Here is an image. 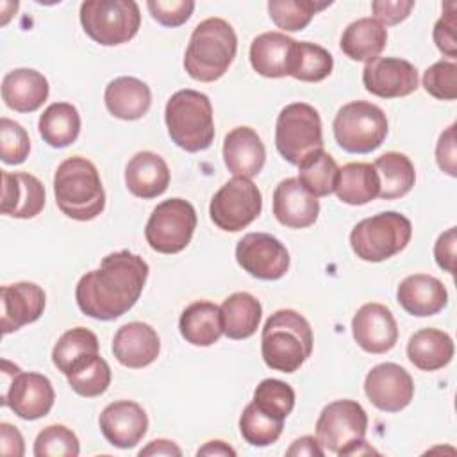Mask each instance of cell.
Returning a JSON list of instances; mask_svg holds the SVG:
<instances>
[{
  "label": "cell",
  "mask_w": 457,
  "mask_h": 457,
  "mask_svg": "<svg viewBox=\"0 0 457 457\" xmlns=\"http://www.w3.org/2000/svg\"><path fill=\"white\" fill-rule=\"evenodd\" d=\"M148 277V264L137 253L120 250L105 255L100 268L80 277L75 287L79 309L95 320L123 316L139 300Z\"/></svg>",
  "instance_id": "obj_1"
},
{
  "label": "cell",
  "mask_w": 457,
  "mask_h": 457,
  "mask_svg": "<svg viewBox=\"0 0 457 457\" xmlns=\"http://www.w3.org/2000/svg\"><path fill=\"white\" fill-rule=\"evenodd\" d=\"M312 352L309 321L293 309L275 311L261 334V355L268 368L295 373Z\"/></svg>",
  "instance_id": "obj_2"
},
{
  "label": "cell",
  "mask_w": 457,
  "mask_h": 457,
  "mask_svg": "<svg viewBox=\"0 0 457 457\" xmlns=\"http://www.w3.org/2000/svg\"><path fill=\"white\" fill-rule=\"evenodd\" d=\"M54 195L61 212L77 221H89L105 207V191L98 170L80 155L68 157L57 166Z\"/></svg>",
  "instance_id": "obj_3"
},
{
  "label": "cell",
  "mask_w": 457,
  "mask_h": 457,
  "mask_svg": "<svg viewBox=\"0 0 457 457\" xmlns=\"http://www.w3.org/2000/svg\"><path fill=\"white\" fill-rule=\"evenodd\" d=\"M237 50V36L232 25L221 18L200 21L189 37L184 68L200 82H214L225 75Z\"/></svg>",
  "instance_id": "obj_4"
},
{
  "label": "cell",
  "mask_w": 457,
  "mask_h": 457,
  "mask_svg": "<svg viewBox=\"0 0 457 457\" xmlns=\"http://www.w3.org/2000/svg\"><path fill=\"white\" fill-rule=\"evenodd\" d=\"M164 121L171 141L186 152H200L212 145L214 120L207 95L195 89H180L170 96Z\"/></svg>",
  "instance_id": "obj_5"
},
{
  "label": "cell",
  "mask_w": 457,
  "mask_h": 457,
  "mask_svg": "<svg viewBox=\"0 0 457 457\" xmlns=\"http://www.w3.org/2000/svg\"><path fill=\"white\" fill-rule=\"evenodd\" d=\"M368 416L355 400H336L323 407L316 421V439L337 455L377 453L366 441Z\"/></svg>",
  "instance_id": "obj_6"
},
{
  "label": "cell",
  "mask_w": 457,
  "mask_h": 457,
  "mask_svg": "<svg viewBox=\"0 0 457 457\" xmlns=\"http://www.w3.org/2000/svg\"><path fill=\"white\" fill-rule=\"evenodd\" d=\"M411 236L409 218L396 211H386L361 220L350 232V246L359 259L380 262L402 252Z\"/></svg>",
  "instance_id": "obj_7"
},
{
  "label": "cell",
  "mask_w": 457,
  "mask_h": 457,
  "mask_svg": "<svg viewBox=\"0 0 457 457\" xmlns=\"http://www.w3.org/2000/svg\"><path fill=\"white\" fill-rule=\"evenodd\" d=\"M80 23L95 43L123 45L139 30V5L134 0H87L80 4Z\"/></svg>",
  "instance_id": "obj_8"
},
{
  "label": "cell",
  "mask_w": 457,
  "mask_h": 457,
  "mask_svg": "<svg viewBox=\"0 0 457 457\" xmlns=\"http://www.w3.org/2000/svg\"><path fill=\"white\" fill-rule=\"evenodd\" d=\"M332 129L337 145L345 152L368 154L384 143L387 136V118L378 105L355 100L337 111Z\"/></svg>",
  "instance_id": "obj_9"
},
{
  "label": "cell",
  "mask_w": 457,
  "mask_h": 457,
  "mask_svg": "<svg viewBox=\"0 0 457 457\" xmlns=\"http://www.w3.org/2000/svg\"><path fill=\"white\" fill-rule=\"evenodd\" d=\"M275 145L278 154L295 166L309 154L321 150L323 136L318 111L305 102L287 104L277 118Z\"/></svg>",
  "instance_id": "obj_10"
},
{
  "label": "cell",
  "mask_w": 457,
  "mask_h": 457,
  "mask_svg": "<svg viewBox=\"0 0 457 457\" xmlns=\"http://www.w3.org/2000/svg\"><path fill=\"white\" fill-rule=\"evenodd\" d=\"M2 405H7L21 420H39L54 407L55 393L52 382L34 371H21L2 359Z\"/></svg>",
  "instance_id": "obj_11"
},
{
  "label": "cell",
  "mask_w": 457,
  "mask_h": 457,
  "mask_svg": "<svg viewBox=\"0 0 457 457\" xmlns=\"http://www.w3.org/2000/svg\"><path fill=\"white\" fill-rule=\"evenodd\" d=\"M195 228V207L184 198H168L152 211L145 237L150 248L159 253H179L189 245Z\"/></svg>",
  "instance_id": "obj_12"
},
{
  "label": "cell",
  "mask_w": 457,
  "mask_h": 457,
  "mask_svg": "<svg viewBox=\"0 0 457 457\" xmlns=\"http://www.w3.org/2000/svg\"><path fill=\"white\" fill-rule=\"evenodd\" d=\"M262 209L259 187L245 177L225 182L212 196L209 214L212 223L225 232H237L248 227Z\"/></svg>",
  "instance_id": "obj_13"
},
{
  "label": "cell",
  "mask_w": 457,
  "mask_h": 457,
  "mask_svg": "<svg viewBox=\"0 0 457 457\" xmlns=\"http://www.w3.org/2000/svg\"><path fill=\"white\" fill-rule=\"evenodd\" d=\"M236 261L255 278L278 280L289 268V252L275 236L250 232L237 241Z\"/></svg>",
  "instance_id": "obj_14"
},
{
  "label": "cell",
  "mask_w": 457,
  "mask_h": 457,
  "mask_svg": "<svg viewBox=\"0 0 457 457\" xmlns=\"http://www.w3.org/2000/svg\"><path fill=\"white\" fill-rule=\"evenodd\" d=\"M368 400L384 412L405 409L414 396L412 377L400 364L382 362L373 366L364 378Z\"/></svg>",
  "instance_id": "obj_15"
},
{
  "label": "cell",
  "mask_w": 457,
  "mask_h": 457,
  "mask_svg": "<svg viewBox=\"0 0 457 457\" xmlns=\"http://www.w3.org/2000/svg\"><path fill=\"white\" fill-rule=\"evenodd\" d=\"M362 84L380 98H400L418 89V70L400 57H377L366 62Z\"/></svg>",
  "instance_id": "obj_16"
},
{
  "label": "cell",
  "mask_w": 457,
  "mask_h": 457,
  "mask_svg": "<svg viewBox=\"0 0 457 457\" xmlns=\"http://www.w3.org/2000/svg\"><path fill=\"white\" fill-rule=\"evenodd\" d=\"M355 343L368 353H386L398 339V327L393 312L377 302L364 303L352 320Z\"/></svg>",
  "instance_id": "obj_17"
},
{
  "label": "cell",
  "mask_w": 457,
  "mask_h": 457,
  "mask_svg": "<svg viewBox=\"0 0 457 457\" xmlns=\"http://www.w3.org/2000/svg\"><path fill=\"white\" fill-rule=\"evenodd\" d=\"M100 430L104 437L116 448L136 446L148 428V418L143 407L132 400H118L109 403L100 418Z\"/></svg>",
  "instance_id": "obj_18"
},
{
  "label": "cell",
  "mask_w": 457,
  "mask_h": 457,
  "mask_svg": "<svg viewBox=\"0 0 457 457\" xmlns=\"http://www.w3.org/2000/svg\"><path fill=\"white\" fill-rule=\"evenodd\" d=\"M45 291L34 282H16L0 287L2 334H11L36 321L45 311Z\"/></svg>",
  "instance_id": "obj_19"
},
{
  "label": "cell",
  "mask_w": 457,
  "mask_h": 457,
  "mask_svg": "<svg viewBox=\"0 0 457 457\" xmlns=\"http://www.w3.org/2000/svg\"><path fill=\"white\" fill-rule=\"evenodd\" d=\"M320 212L318 198L312 196L298 179H284L273 191V214L289 228L311 227Z\"/></svg>",
  "instance_id": "obj_20"
},
{
  "label": "cell",
  "mask_w": 457,
  "mask_h": 457,
  "mask_svg": "<svg viewBox=\"0 0 457 457\" xmlns=\"http://www.w3.org/2000/svg\"><path fill=\"white\" fill-rule=\"evenodd\" d=\"M161 350L157 332L143 321L121 325L112 339V353L116 361L127 368H145L152 364Z\"/></svg>",
  "instance_id": "obj_21"
},
{
  "label": "cell",
  "mask_w": 457,
  "mask_h": 457,
  "mask_svg": "<svg viewBox=\"0 0 457 457\" xmlns=\"http://www.w3.org/2000/svg\"><path fill=\"white\" fill-rule=\"evenodd\" d=\"M223 161L234 177L259 175L266 161V148L250 127H236L223 139Z\"/></svg>",
  "instance_id": "obj_22"
},
{
  "label": "cell",
  "mask_w": 457,
  "mask_h": 457,
  "mask_svg": "<svg viewBox=\"0 0 457 457\" xmlns=\"http://www.w3.org/2000/svg\"><path fill=\"white\" fill-rule=\"evenodd\" d=\"M45 207V187L30 173L2 171V212L27 220L37 216Z\"/></svg>",
  "instance_id": "obj_23"
},
{
  "label": "cell",
  "mask_w": 457,
  "mask_h": 457,
  "mask_svg": "<svg viewBox=\"0 0 457 457\" xmlns=\"http://www.w3.org/2000/svg\"><path fill=\"white\" fill-rule=\"evenodd\" d=\"M396 300L405 312L425 318L437 314L446 307L448 291L439 278L425 273H414L400 282Z\"/></svg>",
  "instance_id": "obj_24"
},
{
  "label": "cell",
  "mask_w": 457,
  "mask_h": 457,
  "mask_svg": "<svg viewBox=\"0 0 457 457\" xmlns=\"http://www.w3.org/2000/svg\"><path fill=\"white\" fill-rule=\"evenodd\" d=\"M125 184L127 189L137 198H155L168 189L170 168L155 152H137L125 166Z\"/></svg>",
  "instance_id": "obj_25"
},
{
  "label": "cell",
  "mask_w": 457,
  "mask_h": 457,
  "mask_svg": "<svg viewBox=\"0 0 457 457\" xmlns=\"http://www.w3.org/2000/svg\"><path fill=\"white\" fill-rule=\"evenodd\" d=\"M48 80L30 68H16L2 80V98L16 112H34L48 98Z\"/></svg>",
  "instance_id": "obj_26"
},
{
  "label": "cell",
  "mask_w": 457,
  "mask_h": 457,
  "mask_svg": "<svg viewBox=\"0 0 457 457\" xmlns=\"http://www.w3.org/2000/svg\"><path fill=\"white\" fill-rule=\"evenodd\" d=\"M104 100L112 116L132 121L148 112L152 93L150 87L136 77H118L107 84Z\"/></svg>",
  "instance_id": "obj_27"
},
{
  "label": "cell",
  "mask_w": 457,
  "mask_h": 457,
  "mask_svg": "<svg viewBox=\"0 0 457 457\" xmlns=\"http://www.w3.org/2000/svg\"><path fill=\"white\" fill-rule=\"evenodd\" d=\"M295 39L282 32H264L253 37L250 45L252 68L268 79H280L287 75Z\"/></svg>",
  "instance_id": "obj_28"
},
{
  "label": "cell",
  "mask_w": 457,
  "mask_h": 457,
  "mask_svg": "<svg viewBox=\"0 0 457 457\" xmlns=\"http://www.w3.org/2000/svg\"><path fill=\"white\" fill-rule=\"evenodd\" d=\"M182 337L195 346H211L223 334L221 311L216 303L198 300L187 305L179 320Z\"/></svg>",
  "instance_id": "obj_29"
},
{
  "label": "cell",
  "mask_w": 457,
  "mask_h": 457,
  "mask_svg": "<svg viewBox=\"0 0 457 457\" xmlns=\"http://www.w3.org/2000/svg\"><path fill=\"white\" fill-rule=\"evenodd\" d=\"M387 43V30L375 18H359L352 21L341 36L339 46L352 61L370 62L380 55Z\"/></svg>",
  "instance_id": "obj_30"
},
{
  "label": "cell",
  "mask_w": 457,
  "mask_h": 457,
  "mask_svg": "<svg viewBox=\"0 0 457 457\" xmlns=\"http://www.w3.org/2000/svg\"><path fill=\"white\" fill-rule=\"evenodd\" d=\"M407 357L421 371L441 370L453 357V341L439 328H421L411 336Z\"/></svg>",
  "instance_id": "obj_31"
},
{
  "label": "cell",
  "mask_w": 457,
  "mask_h": 457,
  "mask_svg": "<svg viewBox=\"0 0 457 457\" xmlns=\"http://www.w3.org/2000/svg\"><path fill=\"white\" fill-rule=\"evenodd\" d=\"M378 175L370 162H348L337 170L334 193L348 205H364L378 196Z\"/></svg>",
  "instance_id": "obj_32"
},
{
  "label": "cell",
  "mask_w": 457,
  "mask_h": 457,
  "mask_svg": "<svg viewBox=\"0 0 457 457\" xmlns=\"http://www.w3.org/2000/svg\"><path fill=\"white\" fill-rule=\"evenodd\" d=\"M223 334L230 339H246L255 334L262 307L259 300L245 291L232 293L220 307Z\"/></svg>",
  "instance_id": "obj_33"
},
{
  "label": "cell",
  "mask_w": 457,
  "mask_h": 457,
  "mask_svg": "<svg viewBox=\"0 0 457 457\" xmlns=\"http://www.w3.org/2000/svg\"><path fill=\"white\" fill-rule=\"evenodd\" d=\"M39 136L52 148H64L71 145L80 132V114L75 105L68 102L50 104L37 121Z\"/></svg>",
  "instance_id": "obj_34"
},
{
  "label": "cell",
  "mask_w": 457,
  "mask_h": 457,
  "mask_svg": "<svg viewBox=\"0 0 457 457\" xmlns=\"http://www.w3.org/2000/svg\"><path fill=\"white\" fill-rule=\"evenodd\" d=\"M373 168L380 182L378 196L384 200L405 196L414 186L416 171L405 154L386 152L373 162Z\"/></svg>",
  "instance_id": "obj_35"
},
{
  "label": "cell",
  "mask_w": 457,
  "mask_h": 457,
  "mask_svg": "<svg viewBox=\"0 0 457 457\" xmlns=\"http://www.w3.org/2000/svg\"><path fill=\"white\" fill-rule=\"evenodd\" d=\"M334 59L328 50L316 43L296 41L291 52L287 75L302 82H320L330 75Z\"/></svg>",
  "instance_id": "obj_36"
},
{
  "label": "cell",
  "mask_w": 457,
  "mask_h": 457,
  "mask_svg": "<svg viewBox=\"0 0 457 457\" xmlns=\"http://www.w3.org/2000/svg\"><path fill=\"white\" fill-rule=\"evenodd\" d=\"M98 353L96 336L84 327H75L66 330L55 343L52 350V361L55 368L68 375L75 366L91 355Z\"/></svg>",
  "instance_id": "obj_37"
},
{
  "label": "cell",
  "mask_w": 457,
  "mask_h": 457,
  "mask_svg": "<svg viewBox=\"0 0 457 457\" xmlns=\"http://www.w3.org/2000/svg\"><path fill=\"white\" fill-rule=\"evenodd\" d=\"M337 170L334 157L321 148L298 164V180L312 196H327L334 193Z\"/></svg>",
  "instance_id": "obj_38"
},
{
  "label": "cell",
  "mask_w": 457,
  "mask_h": 457,
  "mask_svg": "<svg viewBox=\"0 0 457 457\" xmlns=\"http://www.w3.org/2000/svg\"><path fill=\"white\" fill-rule=\"evenodd\" d=\"M330 2H316V0H270L268 12L273 23L286 30L296 32L305 29L314 14L327 9Z\"/></svg>",
  "instance_id": "obj_39"
},
{
  "label": "cell",
  "mask_w": 457,
  "mask_h": 457,
  "mask_svg": "<svg viewBox=\"0 0 457 457\" xmlns=\"http://www.w3.org/2000/svg\"><path fill=\"white\" fill-rule=\"evenodd\" d=\"M70 387L86 398L100 396L107 391L111 384V368L98 353L87 357L79 366H75L68 375Z\"/></svg>",
  "instance_id": "obj_40"
},
{
  "label": "cell",
  "mask_w": 457,
  "mask_h": 457,
  "mask_svg": "<svg viewBox=\"0 0 457 457\" xmlns=\"http://www.w3.org/2000/svg\"><path fill=\"white\" fill-rule=\"evenodd\" d=\"M284 428V421L262 412L253 402H250L239 418V432L243 439L252 446H268L275 443Z\"/></svg>",
  "instance_id": "obj_41"
},
{
  "label": "cell",
  "mask_w": 457,
  "mask_h": 457,
  "mask_svg": "<svg viewBox=\"0 0 457 457\" xmlns=\"http://www.w3.org/2000/svg\"><path fill=\"white\" fill-rule=\"evenodd\" d=\"M252 402L262 412L284 421L295 407V391L289 384L278 378H264L255 387Z\"/></svg>",
  "instance_id": "obj_42"
},
{
  "label": "cell",
  "mask_w": 457,
  "mask_h": 457,
  "mask_svg": "<svg viewBox=\"0 0 457 457\" xmlns=\"http://www.w3.org/2000/svg\"><path fill=\"white\" fill-rule=\"evenodd\" d=\"M79 452L77 436L64 425L45 427L34 441L36 457H77Z\"/></svg>",
  "instance_id": "obj_43"
},
{
  "label": "cell",
  "mask_w": 457,
  "mask_h": 457,
  "mask_svg": "<svg viewBox=\"0 0 457 457\" xmlns=\"http://www.w3.org/2000/svg\"><path fill=\"white\" fill-rule=\"evenodd\" d=\"M30 152L27 130L14 120H0V157L5 164H21Z\"/></svg>",
  "instance_id": "obj_44"
},
{
  "label": "cell",
  "mask_w": 457,
  "mask_h": 457,
  "mask_svg": "<svg viewBox=\"0 0 457 457\" xmlns=\"http://www.w3.org/2000/svg\"><path fill=\"white\" fill-rule=\"evenodd\" d=\"M423 87L437 100H455L457 96V64L453 61H437L423 73Z\"/></svg>",
  "instance_id": "obj_45"
},
{
  "label": "cell",
  "mask_w": 457,
  "mask_h": 457,
  "mask_svg": "<svg viewBox=\"0 0 457 457\" xmlns=\"http://www.w3.org/2000/svg\"><path fill=\"white\" fill-rule=\"evenodd\" d=\"M146 7L152 18L162 27H179L189 20L195 9L191 0H148Z\"/></svg>",
  "instance_id": "obj_46"
},
{
  "label": "cell",
  "mask_w": 457,
  "mask_h": 457,
  "mask_svg": "<svg viewBox=\"0 0 457 457\" xmlns=\"http://www.w3.org/2000/svg\"><path fill=\"white\" fill-rule=\"evenodd\" d=\"M457 4L448 2L445 4L443 16L434 25V43L436 46L448 57L457 55V43H455V27H457Z\"/></svg>",
  "instance_id": "obj_47"
},
{
  "label": "cell",
  "mask_w": 457,
  "mask_h": 457,
  "mask_svg": "<svg viewBox=\"0 0 457 457\" xmlns=\"http://www.w3.org/2000/svg\"><path fill=\"white\" fill-rule=\"evenodd\" d=\"M414 7L412 0H375L371 11L380 25H396L403 21Z\"/></svg>",
  "instance_id": "obj_48"
},
{
  "label": "cell",
  "mask_w": 457,
  "mask_h": 457,
  "mask_svg": "<svg viewBox=\"0 0 457 457\" xmlns=\"http://www.w3.org/2000/svg\"><path fill=\"white\" fill-rule=\"evenodd\" d=\"M455 123H452L441 136L436 145V161L439 168L448 173L450 177L457 175V166H455Z\"/></svg>",
  "instance_id": "obj_49"
},
{
  "label": "cell",
  "mask_w": 457,
  "mask_h": 457,
  "mask_svg": "<svg viewBox=\"0 0 457 457\" xmlns=\"http://www.w3.org/2000/svg\"><path fill=\"white\" fill-rule=\"evenodd\" d=\"M455 243H457V230L455 227H450L446 232H443L436 245H434V257L441 270L453 273L455 270Z\"/></svg>",
  "instance_id": "obj_50"
},
{
  "label": "cell",
  "mask_w": 457,
  "mask_h": 457,
  "mask_svg": "<svg viewBox=\"0 0 457 457\" xmlns=\"http://www.w3.org/2000/svg\"><path fill=\"white\" fill-rule=\"evenodd\" d=\"M0 453L9 457H21L25 453L23 437L11 423H0Z\"/></svg>",
  "instance_id": "obj_51"
},
{
  "label": "cell",
  "mask_w": 457,
  "mask_h": 457,
  "mask_svg": "<svg viewBox=\"0 0 457 457\" xmlns=\"http://www.w3.org/2000/svg\"><path fill=\"white\" fill-rule=\"evenodd\" d=\"M289 457L293 455H309V457H323L325 455V450L323 446L320 445V441L314 437V436H303V437H298L296 441H293V445L287 448L286 452Z\"/></svg>",
  "instance_id": "obj_52"
},
{
  "label": "cell",
  "mask_w": 457,
  "mask_h": 457,
  "mask_svg": "<svg viewBox=\"0 0 457 457\" xmlns=\"http://www.w3.org/2000/svg\"><path fill=\"white\" fill-rule=\"evenodd\" d=\"M139 455L141 457H146V455H175V457H180L182 450L173 441L154 439L145 448L139 450Z\"/></svg>",
  "instance_id": "obj_53"
},
{
  "label": "cell",
  "mask_w": 457,
  "mask_h": 457,
  "mask_svg": "<svg viewBox=\"0 0 457 457\" xmlns=\"http://www.w3.org/2000/svg\"><path fill=\"white\" fill-rule=\"evenodd\" d=\"M196 455H221V457H234L236 455V450L230 448L227 443L223 441H209L205 443L202 448H198Z\"/></svg>",
  "instance_id": "obj_54"
}]
</instances>
